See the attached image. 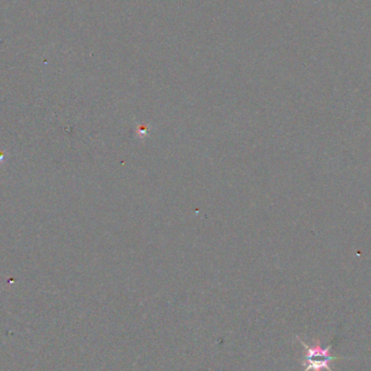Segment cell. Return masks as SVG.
Masks as SVG:
<instances>
[{
	"label": "cell",
	"mask_w": 371,
	"mask_h": 371,
	"mask_svg": "<svg viewBox=\"0 0 371 371\" xmlns=\"http://www.w3.org/2000/svg\"><path fill=\"white\" fill-rule=\"evenodd\" d=\"M298 341L305 349V356L303 360H302V365L305 367L303 371H333L330 367L331 361L345 359V357H338L332 355L331 345L327 348H323L320 342L318 340H315L312 345H309L305 341L302 340L300 336H298Z\"/></svg>",
	"instance_id": "cell-1"
}]
</instances>
